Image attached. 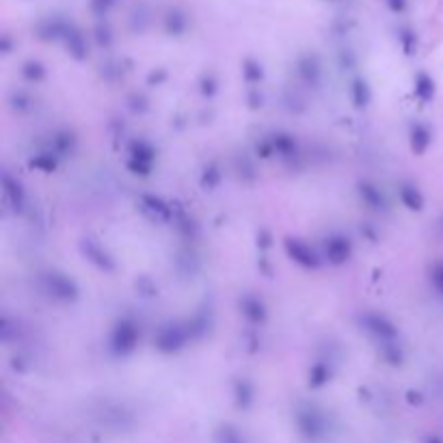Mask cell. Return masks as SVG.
Masks as SVG:
<instances>
[{"instance_id":"8992f818","label":"cell","mask_w":443,"mask_h":443,"mask_svg":"<svg viewBox=\"0 0 443 443\" xmlns=\"http://www.w3.org/2000/svg\"><path fill=\"white\" fill-rule=\"evenodd\" d=\"M217 439H219V443H242V437L234 426H223L219 431Z\"/></svg>"},{"instance_id":"5b68a950","label":"cell","mask_w":443,"mask_h":443,"mask_svg":"<svg viewBox=\"0 0 443 443\" xmlns=\"http://www.w3.org/2000/svg\"><path fill=\"white\" fill-rule=\"evenodd\" d=\"M294 257L292 260H296V262H300V264H305V266H314L316 264V260H314V253L307 249L305 244H298V242H294V253H292Z\"/></svg>"},{"instance_id":"277c9868","label":"cell","mask_w":443,"mask_h":443,"mask_svg":"<svg viewBox=\"0 0 443 443\" xmlns=\"http://www.w3.org/2000/svg\"><path fill=\"white\" fill-rule=\"evenodd\" d=\"M415 93L422 102H428L433 96H435V82L431 76L426 74H419L417 80H415Z\"/></svg>"},{"instance_id":"52a82bcc","label":"cell","mask_w":443,"mask_h":443,"mask_svg":"<svg viewBox=\"0 0 443 443\" xmlns=\"http://www.w3.org/2000/svg\"><path fill=\"white\" fill-rule=\"evenodd\" d=\"M431 279H433V283H435V288L439 290V294H443V262L435 264Z\"/></svg>"},{"instance_id":"ba28073f","label":"cell","mask_w":443,"mask_h":443,"mask_svg":"<svg viewBox=\"0 0 443 443\" xmlns=\"http://www.w3.org/2000/svg\"><path fill=\"white\" fill-rule=\"evenodd\" d=\"M113 3L115 0H91V9H93V13H106L111 7H113Z\"/></svg>"},{"instance_id":"9c48e42d","label":"cell","mask_w":443,"mask_h":443,"mask_svg":"<svg viewBox=\"0 0 443 443\" xmlns=\"http://www.w3.org/2000/svg\"><path fill=\"white\" fill-rule=\"evenodd\" d=\"M387 5L392 11H402L406 7V0H387Z\"/></svg>"},{"instance_id":"3957f363","label":"cell","mask_w":443,"mask_h":443,"mask_svg":"<svg viewBox=\"0 0 443 443\" xmlns=\"http://www.w3.org/2000/svg\"><path fill=\"white\" fill-rule=\"evenodd\" d=\"M165 24H167V30L171 35H180L186 28V15L180 9H169V13L165 17Z\"/></svg>"},{"instance_id":"6da1fadb","label":"cell","mask_w":443,"mask_h":443,"mask_svg":"<svg viewBox=\"0 0 443 443\" xmlns=\"http://www.w3.org/2000/svg\"><path fill=\"white\" fill-rule=\"evenodd\" d=\"M63 39L67 42V48H69V52H72L74 57H84V52H87V44H84V37H82V33L76 28V26H72V24H67V30H65V35H63Z\"/></svg>"},{"instance_id":"7a4b0ae2","label":"cell","mask_w":443,"mask_h":443,"mask_svg":"<svg viewBox=\"0 0 443 443\" xmlns=\"http://www.w3.org/2000/svg\"><path fill=\"white\" fill-rule=\"evenodd\" d=\"M411 145H413V150L417 152V154H422V152H426V147L431 145V132H428V128H424V126H413V130H411Z\"/></svg>"},{"instance_id":"30bf717a","label":"cell","mask_w":443,"mask_h":443,"mask_svg":"<svg viewBox=\"0 0 443 443\" xmlns=\"http://www.w3.org/2000/svg\"><path fill=\"white\" fill-rule=\"evenodd\" d=\"M426 443H441V441H439V439H435V437H433V439H428V441H426Z\"/></svg>"}]
</instances>
